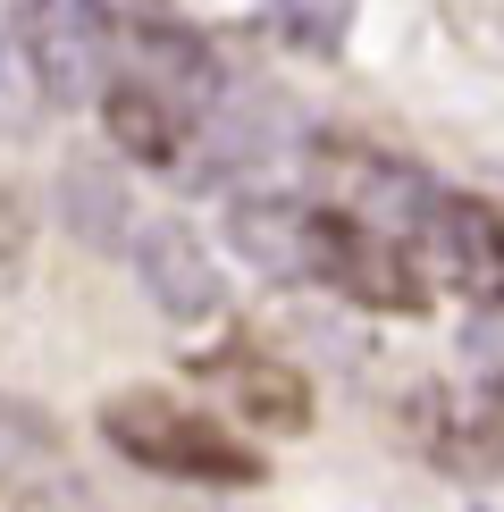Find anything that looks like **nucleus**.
Returning <instances> with one entry per match:
<instances>
[{
  "label": "nucleus",
  "instance_id": "1",
  "mask_svg": "<svg viewBox=\"0 0 504 512\" xmlns=\"http://www.w3.org/2000/svg\"><path fill=\"white\" fill-rule=\"evenodd\" d=\"M101 437L118 445L135 471L185 479V487H261V454L227 429V420L194 412V403L160 395V387H118L101 403Z\"/></svg>",
  "mask_w": 504,
  "mask_h": 512
},
{
  "label": "nucleus",
  "instance_id": "2",
  "mask_svg": "<svg viewBox=\"0 0 504 512\" xmlns=\"http://www.w3.org/2000/svg\"><path fill=\"white\" fill-rule=\"evenodd\" d=\"M303 277L362 311H429V269L412 261V244L378 236V227L345 219V210H311V252Z\"/></svg>",
  "mask_w": 504,
  "mask_h": 512
},
{
  "label": "nucleus",
  "instance_id": "3",
  "mask_svg": "<svg viewBox=\"0 0 504 512\" xmlns=\"http://www.w3.org/2000/svg\"><path fill=\"white\" fill-rule=\"evenodd\" d=\"M311 168H320V210H345V219H362V227H378V236H395V244H412L420 219H429V202H437V185L420 177L412 160L345 143V135L311 143Z\"/></svg>",
  "mask_w": 504,
  "mask_h": 512
},
{
  "label": "nucleus",
  "instance_id": "4",
  "mask_svg": "<svg viewBox=\"0 0 504 512\" xmlns=\"http://www.w3.org/2000/svg\"><path fill=\"white\" fill-rule=\"evenodd\" d=\"M17 9V34H26V59L42 76L51 101H101L110 93V42H118V17L101 0H9Z\"/></svg>",
  "mask_w": 504,
  "mask_h": 512
},
{
  "label": "nucleus",
  "instance_id": "5",
  "mask_svg": "<svg viewBox=\"0 0 504 512\" xmlns=\"http://www.w3.org/2000/svg\"><path fill=\"white\" fill-rule=\"evenodd\" d=\"M0 512H101L42 403L0 387Z\"/></svg>",
  "mask_w": 504,
  "mask_h": 512
},
{
  "label": "nucleus",
  "instance_id": "6",
  "mask_svg": "<svg viewBox=\"0 0 504 512\" xmlns=\"http://www.w3.org/2000/svg\"><path fill=\"white\" fill-rule=\"evenodd\" d=\"M412 261L437 269L446 286H462L471 303H504V210L488 194H446L437 185L429 219L412 236Z\"/></svg>",
  "mask_w": 504,
  "mask_h": 512
},
{
  "label": "nucleus",
  "instance_id": "7",
  "mask_svg": "<svg viewBox=\"0 0 504 512\" xmlns=\"http://www.w3.org/2000/svg\"><path fill=\"white\" fill-rule=\"evenodd\" d=\"M404 429H412V445H420V454H429L446 479L504 487V412L454 403L446 387H412V403H404Z\"/></svg>",
  "mask_w": 504,
  "mask_h": 512
},
{
  "label": "nucleus",
  "instance_id": "8",
  "mask_svg": "<svg viewBox=\"0 0 504 512\" xmlns=\"http://www.w3.org/2000/svg\"><path fill=\"white\" fill-rule=\"evenodd\" d=\"M126 252H135L143 294H152L168 319H185V328H194V319L219 311V294H227V286H219V261H210V244H202L185 219H143Z\"/></svg>",
  "mask_w": 504,
  "mask_h": 512
},
{
  "label": "nucleus",
  "instance_id": "9",
  "mask_svg": "<svg viewBox=\"0 0 504 512\" xmlns=\"http://www.w3.org/2000/svg\"><path fill=\"white\" fill-rule=\"evenodd\" d=\"M311 210L303 194H286V185H244L236 202H227V244H236V261H252L261 277H303V252H311Z\"/></svg>",
  "mask_w": 504,
  "mask_h": 512
},
{
  "label": "nucleus",
  "instance_id": "10",
  "mask_svg": "<svg viewBox=\"0 0 504 512\" xmlns=\"http://www.w3.org/2000/svg\"><path fill=\"white\" fill-rule=\"evenodd\" d=\"M101 126H110V143L126 160H143V168H177L185 160V110L168 93H152L143 76H110V93L93 101Z\"/></svg>",
  "mask_w": 504,
  "mask_h": 512
},
{
  "label": "nucleus",
  "instance_id": "11",
  "mask_svg": "<svg viewBox=\"0 0 504 512\" xmlns=\"http://www.w3.org/2000/svg\"><path fill=\"white\" fill-rule=\"evenodd\" d=\"M51 194H59V227H68L76 244H93V252L135 244V202H126V185H118L110 160H68Z\"/></svg>",
  "mask_w": 504,
  "mask_h": 512
},
{
  "label": "nucleus",
  "instance_id": "12",
  "mask_svg": "<svg viewBox=\"0 0 504 512\" xmlns=\"http://www.w3.org/2000/svg\"><path fill=\"white\" fill-rule=\"evenodd\" d=\"M227 395L252 429H278V437H303L311 429V378L294 361H269V353H244L227 361Z\"/></svg>",
  "mask_w": 504,
  "mask_h": 512
},
{
  "label": "nucleus",
  "instance_id": "13",
  "mask_svg": "<svg viewBox=\"0 0 504 512\" xmlns=\"http://www.w3.org/2000/svg\"><path fill=\"white\" fill-rule=\"evenodd\" d=\"M269 17L294 51H345L353 34V0H269Z\"/></svg>",
  "mask_w": 504,
  "mask_h": 512
},
{
  "label": "nucleus",
  "instance_id": "14",
  "mask_svg": "<svg viewBox=\"0 0 504 512\" xmlns=\"http://www.w3.org/2000/svg\"><path fill=\"white\" fill-rule=\"evenodd\" d=\"M26 236H34V219H26V194H17V185L0 177V261H17V252H26Z\"/></svg>",
  "mask_w": 504,
  "mask_h": 512
}]
</instances>
